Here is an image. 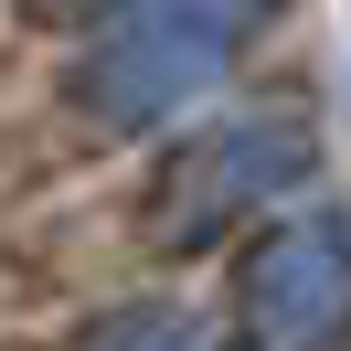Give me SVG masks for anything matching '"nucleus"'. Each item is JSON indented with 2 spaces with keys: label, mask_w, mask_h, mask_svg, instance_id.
<instances>
[{
  "label": "nucleus",
  "mask_w": 351,
  "mask_h": 351,
  "mask_svg": "<svg viewBox=\"0 0 351 351\" xmlns=\"http://www.w3.org/2000/svg\"><path fill=\"white\" fill-rule=\"evenodd\" d=\"M266 11H277V0H128L107 22V43L86 53L75 96H86V117H107V128H149L160 107H181L192 86H213V64Z\"/></svg>",
  "instance_id": "nucleus-1"
},
{
  "label": "nucleus",
  "mask_w": 351,
  "mask_h": 351,
  "mask_svg": "<svg viewBox=\"0 0 351 351\" xmlns=\"http://www.w3.org/2000/svg\"><path fill=\"white\" fill-rule=\"evenodd\" d=\"M341 319H351V223L341 213H287L277 234L234 266L245 351H319Z\"/></svg>",
  "instance_id": "nucleus-2"
},
{
  "label": "nucleus",
  "mask_w": 351,
  "mask_h": 351,
  "mask_svg": "<svg viewBox=\"0 0 351 351\" xmlns=\"http://www.w3.org/2000/svg\"><path fill=\"white\" fill-rule=\"evenodd\" d=\"M308 160V128L298 117H256V128H234V138H213V149L192 160V171L160 192V234L171 245H192L202 223H223L234 202H256V192H277L287 171Z\"/></svg>",
  "instance_id": "nucleus-3"
},
{
  "label": "nucleus",
  "mask_w": 351,
  "mask_h": 351,
  "mask_svg": "<svg viewBox=\"0 0 351 351\" xmlns=\"http://www.w3.org/2000/svg\"><path fill=\"white\" fill-rule=\"evenodd\" d=\"M43 11H64V0H43Z\"/></svg>",
  "instance_id": "nucleus-4"
}]
</instances>
